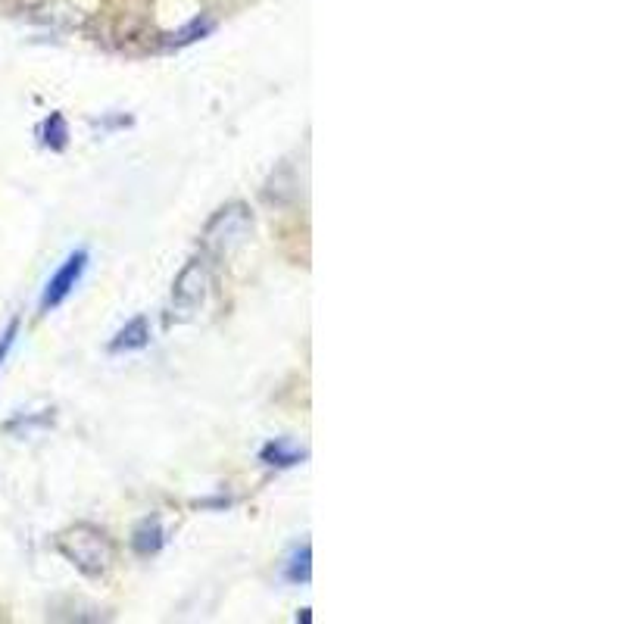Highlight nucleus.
<instances>
[{"label": "nucleus", "instance_id": "f257e3e1", "mask_svg": "<svg viewBox=\"0 0 624 624\" xmlns=\"http://www.w3.org/2000/svg\"><path fill=\"white\" fill-rule=\"evenodd\" d=\"M57 550L88 578L107 575L113 565V543L94 525H75L57 537Z\"/></svg>", "mask_w": 624, "mask_h": 624}, {"label": "nucleus", "instance_id": "f03ea898", "mask_svg": "<svg viewBox=\"0 0 624 624\" xmlns=\"http://www.w3.org/2000/svg\"><path fill=\"white\" fill-rule=\"evenodd\" d=\"M250 228H253V219L247 213V206L244 203H228L210 222H206L203 244L213 256H228L247 241Z\"/></svg>", "mask_w": 624, "mask_h": 624}, {"label": "nucleus", "instance_id": "7ed1b4c3", "mask_svg": "<svg viewBox=\"0 0 624 624\" xmlns=\"http://www.w3.org/2000/svg\"><path fill=\"white\" fill-rule=\"evenodd\" d=\"M206 291H210V266H206V259L194 256L175 278L169 319H175V322L194 319L200 312V306H203V300H206Z\"/></svg>", "mask_w": 624, "mask_h": 624}, {"label": "nucleus", "instance_id": "20e7f679", "mask_svg": "<svg viewBox=\"0 0 624 624\" xmlns=\"http://www.w3.org/2000/svg\"><path fill=\"white\" fill-rule=\"evenodd\" d=\"M85 269H88V250L72 253V256L66 259V263L57 269V275L47 281V288H44V294H41V312L57 309V306L72 294L75 284L82 281Z\"/></svg>", "mask_w": 624, "mask_h": 624}, {"label": "nucleus", "instance_id": "39448f33", "mask_svg": "<svg viewBox=\"0 0 624 624\" xmlns=\"http://www.w3.org/2000/svg\"><path fill=\"white\" fill-rule=\"evenodd\" d=\"M150 344V325L144 316L128 322L113 341H110V353H128V350H144Z\"/></svg>", "mask_w": 624, "mask_h": 624}, {"label": "nucleus", "instance_id": "423d86ee", "mask_svg": "<svg viewBox=\"0 0 624 624\" xmlns=\"http://www.w3.org/2000/svg\"><path fill=\"white\" fill-rule=\"evenodd\" d=\"M163 540H166V534H163L160 522H141L135 537H132V546H135L138 556H153V553H160Z\"/></svg>", "mask_w": 624, "mask_h": 624}, {"label": "nucleus", "instance_id": "0eeeda50", "mask_svg": "<svg viewBox=\"0 0 624 624\" xmlns=\"http://www.w3.org/2000/svg\"><path fill=\"white\" fill-rule=\"evenodd\" d=\"M300 459H306V453L288 447V444H284V440H275V444H269V447L263 450V462L278 465V468H291V465H297Z\"/></svg>", "mask_w": 624, "mask_h": 624}, {"label": "nucleus", "instance_id": "6e6552de", "mask_svg": "<svg viewBox=\"0 0 624 624\" xmlns=\"http://www.w3.org/2000/svg\"><path fill=\"white\" fill-rule=\"evenodd\" d=\"M66 138H69V128H66V119L60 113H54L47 122H44V144L54 147V150H63L66 147Z\"/></svg>", "mask_w": 624, "mask_h": 624}, {"label": "nucleus", "instance_id": "1a4fd4ad", "mask_svg": "<svg viewBox=\"0 0 624 624\" xmlns=\"http://www.w3.org/2000/svg\"><path fill=\"white\" fill-rule=\"evenodd\" d=\"M288 578L294 581V584H306L309 581V546H303V550H297L294 553V559H291V568H288Z\"/></svg>", "mask_w": 624, "mask_h": 624}, {"label": "nucleus", "instance_id": "9d476101", "mask_svg": "<svg viewBox=\"0 0 624 624\" xmlns=\"http://www.w3.org/2000/svg\"><path fill=\"white\" fill-rule=\"evenodd\" d=\"M16 334H19V319H13V322L7 325V331L0 334V366H4V362H7V356H10V350H13V344H16Z\"/></svg>", "mask_w": 624, "mask_h": 624}]
</instances>
